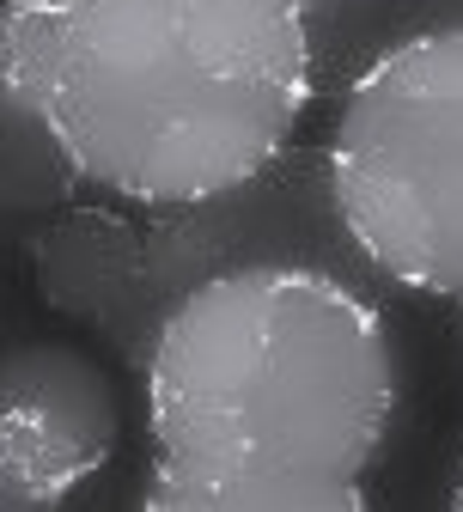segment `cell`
<instances>
[{
  "instance_id": "obj_1",
  "label": "cell",
  "mask_w": 463,
  "mask_h": 512,
  "mask_svg": "<svg viewBox=\"0 0 463 512\" xmlns=\"http://www.w3.org/2000/svg\"><path fill=\"white\" fill-rule=\"evenodd\" d=\"M7 74L86 196L135 214L256 177L317 104L293 0H13Z\"/></svg>"
},
{
  "instance_id": "obj_2",
  "label": "cell",
  "mask_w": 463,
  "mask_h": 512,
  "mask_svg": "<svg viewBox=\"0 0 463 512\" xmlns=\"http://www.w3.org/2000/svg\"><path fill=\"white\" fill-rule=\"evenodd\" d=\"M153 470L366 482L403 415V354L372 287L262 263L165 305L141 360Z\"/></svg>"
},
{
  "instance_id": "obj_3",
  "label": "cell",
  "mask_w": 463,
  "mask_h": 512,
  "mask_svg": "<svg viewBox=\"0 0 463 512\" xmlns=\"http://www.w3.org/2000/svg\"><path fill=\"white\" fill-rule=\"evenodd\" d=\"M323 159L366 269L415 299H463V25L384 49L329 98Z\"/></svg>"
},
{
  "instance_id": "obj_4",
  "label": "cell",
  "mask_w": 463,
  "mask_h": 512,
  "mask_svg": "<svg viewBox=\"0 0 463 512\" xmlns=\"http://www.w3.org/2000/svg\"><path fill=\"white\" fill-rule=\"evenodd\" d=\"M141 244H147V287H153L159 311L214 275L262 269V263L329 269L354 287L384 293V281L366 269V256L354 250V238L336 214L323 147H299V141L281 159H269L256 177L220 189V196L147 214Z\"/></svg>"
},
{
  "instance_id": "obj_5",
  "label": "cell",
  "mask_w": 463,
  "mask_h": 512,
  "mask_svg": "<svg viewBox=\"0 0 463 512\" xmlns=\"http://www.w3.org/2000/svg\"><path fill=\"white\" fill-rule=\"evenodd\" d=\"M122 439L110 372L74 342L0 348V512L68 506Z\"/></svg>"
},
{
  "instance_id": "obj_6",
  "label": "cell",
  "mask_w": 463,
  "mask_h": 512,
  "mask_svg": "<svg viewBox=\"0 0 463 512\" xmlns=\"http://www.w3.org/2000/svg\"><path fill=\"white\" fill-rule=\"evenodd\" d=\"M25 263L37 281V299L86 324L92 336L110 342V354L141 372L153 330H159V305L147 287V244H141V220L122 202H68L43 220H31L25 232Z\"/></svg>"
},
{
  "instance_id": "obj_7",
  "label": "cell",
  "mask_w": 463,
  "mask_h": 512,
  "mask_svg": "<svg viewBox=\"0 0 463 512\" xmlns=\"http://www.w3.org/2000/svg\"><path fill=\"white\" fill-rule=\"evenodd\" d=\"M311 43V86L336 98L384 49L463 25V0H293Z\"/></svg>"
},
{
  "instance_id": "obj_8",
  "label": "cell",
  "mask_w": 463,
  "mask_h": 512,
  "mask_svg": "<svg viewBox=\"0 0 463 512\" xmlns=\"http://www.w3.org/2000/svg\"><path fill=\"white\" fill-rule=\"evenodd\" d=\"M86 196L74 165L61 159L49 128L31 116L7 74V7H0V220H43Z\"/></svg>"
},
{
  "instance_id": "obj_9",
  "label": "cell",
  "mask_w": 463,
  "mask_h": 512,
  "mask_svg": "<svg viewBox=\"0 0 463 512\" xmlns=\"http://www.w3.org/2000/svg\"><path fill=\"white\" fill-rule=\"evenodd\" d=\"M147 512H360V482H287V476H171L153 470L141 488Z\"/></svg>"
},
{
  "instance_id": "obj_10",
  "label": "cell",
  "mask_w": 463,
  "mask_h": 512,
  "mask_svg": "<svg viewBox=\"0 0 463 512\" xmlns=\"http://www.w3.org/2000/svg\"><path fill=\"white\" fill-rule=\"evenodd\" d=\"M451 506L463 512V470H457V488H451Z\"/></svg>"
},
{
  "instance_id": "obj_11",
  "label": "cell",
  "mask_w": 463,
  "mask_h": 512,
  "mask_svg": "<svg viewBox=\"0 0 463 512\" xmlns=\"http://www.w3.org/2000/svg\"><path fill=\"white\" fill-rule=\"evenodd\" d=\"M0 7H13V0H0Z\"/></svg>"
},
{
  "instance_id": "obj_12",
  "label": "cell",
  "mask_w": 463,
  "mask_h": 512,
  "mask_svg": "<svg viewBox=\"0 0 463 512\" xmlns=\"http://www.w3.org/2000/svg\"><path fill=\"white\" fill-rule=\"evenodd\" d=\"M457 311H463V299H457Z\"/></svg>"
}]
</instances>
